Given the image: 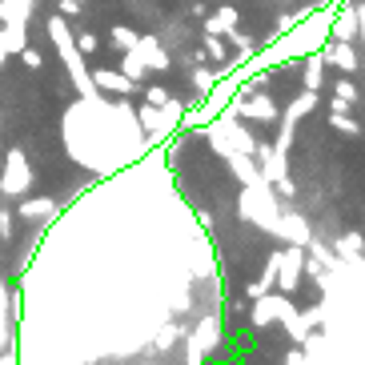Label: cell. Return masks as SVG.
Segmentation results:
<instances>
[{
    "mask_svg": "<svg viewBox=\"0 0 365 365\" xmlns=\"http://www.w3.org/2000/svg\"><path fill=\"white\" fill-rule=\"evenodd\" d=\"M44 29H48V41L56 44V53H61V61H65V68H68V81H73V88L81 93V97H88V101H97L101 105V88L93 85V73H88V65H85V53L76 48V36H73V29H68V16H48L44 21Z\"/></svg>",
    "mask_w": 365,
    "mask_h": 365,
    "instance_id": "obj_1",
    "label": "cell"
},
{
    "mask_svg": "<svg viewBox=\"0 0 365 365\" xmlns=\"http://www.w3.org/2000/svg\"><path fill=\"white\" fill-rule=\"evenodd\" d=\"M241 217L245 221H257L261 229H277V217H281V209H277V197H273V189H269V181H261V185H245V197H241Z\"/></svg>",
    "mask_w": 365,
    "mask_h": 365,
    "instance_id": "obj_2",
    "label": "cell"
},
{
    "mask_svg": "<svg viewBox=\"0 0 365 365\" xmlns=\"http://www.w3.org/2000/svg\"><path fill=\"white\" fill-rule=\"evenodd\" d=\"M233 113L245 120H257V125H277L281 120V108L269 93H257V85H245L233 101Z\"/></svg>",
    "mask_w": 365,
    "mask_h": 365,
    "instance_id": "obj_3",
    "label": "cell"
},
{
    "mask_svg": "<svg viewBox=\"0 0 365 365\" xmlns=\"http://www.w3.org/2000/svg\"><path fill=\"white\" fill-rule=\"evenodd\" d=\"M33 185V169H29V157L24 149H9L4 157V173H0V197H24Z\"/></svg>",
    "mask_w": 365,
    "mask_h": 365,
    "instance_id": "obj_4",
    "label": "cell"
},
{
    "mask_svg": "<svg viewBox=\"0 0 365 365\" xmlns=\"http://www.w3.org/2000/svg\"><path fill=\"white\" fill-rule=\"evenodd\" d=\"M301 277H305V245H289L277 253V289L281 293H297Z\"/></svg>",
    "mask_w": 365,
    "mask_h": 365,
    "instance_id": "obj_5",
    "label": "cell"
},
{
    "mask_svg": "<svg viewBox=\"0 0 365 365\" xmlns=\"http://www.w3.org/2000/svg\"><path fill=\"white\" fill-rule=\"evenodd\" d=\"M217 345H221L217 317H205V322L197 325V337H189V357H193V365H201V357H205V354H213Z\"/></svg>",
    "mask_w": 365,
    "mask_h": 365,
    "instance_id": "obj_6",
    "label": "cell"
},
{
    "mask_svg": "<svg viewBox=\"0 0 365 365\" xmlns=\"http://www.w3.org/2000/svg\"><path fill=\"white\" fill-rule=\"evenodd\" d=\"M93 73V85L105 88V93H117V97H129V93H137L140 81H133V76H125L120 68H88Z\"/></svg>",
    "mask_w": 365,
    "mask_h": 365,
    "instance_id": "obj_7",
    "label": "cell"
},
{
    "mask_svg": "<svg viewBox=\"0 0 365 365\" xmlns=\"http://www.w3.org/2000/svg\"><path fill=\"white\" fill-rule=\"evenodd\" d=\"M273 233H277L281 241H289V245H309V241H313L309 225H305V217H297V213H281Z\"/></svg>",
    "mask_w": 365,
    "mask_h": 365,
    "instance_id": "obj_8",
    "label": "cell"
},
{
    "mask_svg": "<svg viewBox=\"0 0 365 365\" xmlns=\"http://www.w3.org/2000/svg\"><path fill=\"white\" fill-rule=\"evenodd\" d=\"M137 125H140V133H149L153 140H161L165 133H169L173 120L165 117V108H157V105H149V101H145V105L137 108Z\"/></svg>",
    "mask_w": 365,
    "mask_h": 365,
    "instance_id": "obj_9",
    "label": "cell"
},
{
    "mask_svg": "<svg viewBox=\"0 0 365 365\" xmlns=\"http://www.w3.org/2000/svg\"><path fill=\"white\" fill-rule=\"evenodd\" d=\"M137 53H140V61L149 65V73H169V53H165V44L157 41V36H140L137 41Z\"/></svg>",
    "mask_w": 365,
    "mask_h": 365,
    "instance_id": "obj_10",
    "label": "cell"
},
{
    "mask_svg": "<svg viewBox=\"0 0 365 365\" xmlns=\"http://www.w3.org/2000/svg\"><path fill=\"white\" fill-rule=\"evenodd\" d=\"M322 56H325V65H337L341 73H357V68H361V61H357V53H354V41H333Z\"/></svg>",
    "mask_w": 365,
    "mask_h": 365,
    "instance_id": "obj_11",
    "label": "cell"
},
{
    "mask_svg": "<svg viewBox=\"0 0 365 365\" xmlns=\"http://www.w3.org/2000/svg\"><path fill=\"white\" fill-rule=\"evenodd\" d=\"M241 24V12L233 9V4H225V9H217L205 16V33H213V36H229Z\"/></svg>",
    "mask_w": 365,
    "mask_h": 365,
    "instance_id": "obj_12",
    "label": "cell"
},
{
    "mask_svg": "<svg viewBox=\"0 0 365 365\" xmlns=\"http://www.w3.org/2000/svg\"><path fill=\"white\" fill-rule=\"evenodd\" d=\"M329 36L333 41H357V12H354V4H345V9L333 12Z\"/></svg>",
    "mask_w": 365,
    "mask_h": 365,
    "instance_id": "obj_13",
    "label": "cell"
},
{
    "mask_svg": "<svg viewBox=\"0 0 365 365\" xmlns=\"http://www.w3.org/2000/svg\"><path fill=\"white\" fill-rule=\"evenodd\" d=\"M225 161H229V169H233V177L241 185H261V181H265V177H261V169H257V161H253L249 153H229Z\"/></svg>",
    "mask_w": 365,
    "mask_h": 365,
    "instance_id": "obj_14",
    "label": "cell"
},
{
    "mask_svg": "<svg viewBox=\"0 0 365 365\" xmlns=\"http://www.w3.org/2000/svg\"><path fill=\"white\" fill-rule=\"evenodd\" d=\"M53 213H56L53 197H33V201L16 205V217H24V221H44V217H53Z\"/></svg>",
    "mask_w": 365,
    "mask_h": 365,
    "instance_id": "obj_15",
    "label": "cell"
},
{
    "mask_svg": "<svg viewBox=\"0 0 365 365\" xmlns=\"http://www.w3.org/2000/svg\"><path fill=\"white\" fill-rule=\"evenodd\" d=\"M313 108H317V93H313V88H305L297 101H289V108L281 113V120H285V125H297L301 117H309Z\"/></svg>",
    "mask_w": 365,
    "mask_h": 365,
    "instance_id": "obj_16",
    "label": "cell"
},
{
    "mask_svg": "<svg viewBox=\"0 0 365 365\" xmlns=\"http://www.w3.org/2000/svg\"><path fill=\"white\" fill-rule=\"evenodd\" d=\"M301 81H305V88L322 93V85H325V56L322 53H305V73H301Z\"/></svg>",
    "mask_w": 365,
    "mask_h": 365,
    "instance_id": "obj_17",
    "label": "cell"
},
{
    "mask_svg": "<svg viewBox=\"0 0 365 365\" xmlns=\"http://www.w3.org/2000/svg\"><path fill=\"white\" fill-rule=\"evenodd\" d=\"M341 261H361L365 253V237L361 233H341V241H337V249H333Z\"/></svg>",
    "mask_w": 365,
    "mask_h": 365,
    "instance_id": "obj_18",
    "label": "cell"
},
{
    "mask_svg": "<svg viewBox=\"0 0 365 365\" xmlns=\"http://www.w3.org/2000/svg\"><path fill=\"white\" fill-rule=\"evenodd\" d=\"M0 41H4V48H9V53H21L24 44H29V33H24V21H9L4 29H0Z\"/></svg>",
    "mask_w": 365,
    "mask_h": 365,
    "instance_id": "obj_19",
    "label": "cell"
},
{
    "mask_svg": "<svg viewBox=\"0 0 365 365\" xmlns=\"http://www.w3.org/2000/svg\"><path fill=\"white\" fill-rule=\"evenodd\" d=\"M137 41H140V33H137V29H129V24H113V29H108V44L120 48V53L137 48Z\"/></svg>",
    "mask_w": 365,
    "mask_h": 365,
    "instance_id": "obj_20",
    "label": "cell"
},
{
    "mask_svg": "<svg viewBox=\"0 0 365 365\" xmlns=\"http://www.w3.org/2000/svg\"><path fill=\"white\" fill-rule=\"evenodd\" d=\"M120 73H125V76H133V81H145V76H149V65L140 61V53H137V48H129V53H125V65H120Z\"/></svg>",
    "mask_w": 365,
    "mask_h": 365,
    "instance_id": "obj_21",
    "label": "cell"
},
{
    "mask_svg": "<svg viewBox=\"0 0 365 365\" xmlns=\"http://www.w3.org/2000/svg\"><path fill=\"white\" fill-rule=\"evenodd\" d=\"M189 81H193L197 97H209V93L217 88V73H209V68H193V73H189Z\"/></svg>",
    "mask_w": 365,
    "mask_h": 365,
    "instance_id": "obj_22",
    "label": "cell"
},
{
    "mask_svg": "<svg viewBox=\"0 0 365 365\" xmlns=\"http://www.w3.org/2000/svg\"><path fill=\"white\" fill-rule=\"evenodd\" d=\"M333 97L345 101V105H357V97H361V93H357V81L354 76H341V81L333 85Z\"/></svg>",
    "mask_w": 365,
    "mask_h": 365,
    "instance_id": "obj_23",
    "label": "cell"
},
{
    "mask_svg": "<svg viewBox=\"0 0 365 365\" xmlns=\"http://www.w3.org/2000/svg\"><path fill=\"white\" fill-rule=\"evenodd\" d=\"M329 125H333L337 133H345V137H361V125H357V120L349 117V113H333Z\"/></svg>",
    "mask_w": 365,
    "mask_h": 365,
    "instance_id": "obj_24",
    "label": "cell"
},
{
    "mask_svg": "<svg viewBox=\"0 0 365 365\" xmlns=\"http://www.w3.org/2000/svg\"><path fill=\"white\" fill-rule=\"evenodd\" d=\"M169 97H173V93L165 85H149V88H145V101H149V105H157V108L169 105Z\"/></svg>",
    "mask_w": 365,
    "mask_h": 365,
    "instance_id": "obj_25",
    "label": "cell"
},
{
    "mask_svg": "<svg viewBox=\"0 0 365 365\" xmlns=\"http://www.w3.org/2000/svg\"><path fill=\"white\" fill-rule=\"evenodd\" d=\"M205 56H213V61H225V44H221V36L205 33Z\"/></svg>",
    "mask_w": 365,
    "mask_h": 365,
    "instance_id": "obj_26",
    "label": "cell"
},
{
    "mask_svg": "<svg viewBox=\"0 0 365 365\" xmlns=\"http://www.w3.org/2000/svg\"><path fill=\"white\" fill-rule=\"evenodd\" d=\"M16 56H21V61H24L29 68H44V56H41V48H33V44H24V48H21Z\"/></svg>",
    "mask_w": 365,
    "mask_h": 365,
    "instance_id": "obj_27",
    "label": "cell"
},
{
    "mask_svg": "<svg viewBox=\"0 0 365 365\" xmlns=\"http://www.w3.org/2000/svg\"><path fill=\"white\" fill-rule=\"evenodd\" d=\"M229 41H233L237 48H241V53H253V44H257V41H253V36H249V33H241V24H237L233 33H229Z\"/></svg>",
    "mask_w": 365,
    "mask_h": 365,
    "instance_id": "obj_28",
    "label": "cell"
},
{
    "mask_svg": "<svg viewBox=\"0 0 365 365\" xmlns=\"http://www.w3.org/2000/svg\"><path fill=\"white\" fill-rule=\"evenodd\" d=\"M12 209H4V205H0V241H12Z\"/></svg>",
    "mask_w": 365,
    "mask_h": 365,
    "instance_id": "obj_29",
    "label": "cell"
},
{
    "mask_svg": "<svg viewBox=\"0 0 365 365\" xmlns=\"http://www.w3.org/2000/svg\"><path fill=\"white\" fill-rule=\"evenodd\" d=\"M97 33H81V36H76V48H81V53H85V56H93V53H97Z\"/></svg>",
    "mask_w": 365,
    "mask_h": 365,
    "instance_id": "obj_30",
    "label": "cell"
},
{
    "mask_svg": "<svg viewBox=\"0 0 365 365\" xmlns=\"http://www.w3.org/2000/svg\"><path fill=\"white\" fill-rule=\"evenodd\" d=\"M269 189H273L277 197H289V201H293V193H297V185H293L289 177H281V181H277V185H269Z\"/></svg>",
    "mask_w": 365,
    "mask_h": 365,
    "instance_id": "obj_31",
    "label": "cell"
},
{
    "mask_svg": "<svg viewBox=\"0 0 365 365\" xmlns=\"http://www.w3.org/2000/svg\"><path fill=\"white\" fill-rule=\"evenodd\" d=\"M85 12V0H61V16H76Z\"/></svg>",
    "mask_w": 365,
    "mask_h": 365,
    "instance_id": "obj_32",
    "label": "cell"
},
{
    "mask_svg": "<svg viewBox=\"0 0 365 365\" xmlns=\"http://www.w3.org/2000/svg\"><path fill=\"white\" fill-rule=\"evenodd\" d=\"M354 12H357V41L365 44V4H354Z\"/></svg>",
    "mask_w": 365,
    "mask_h": 365,
    "instance_id": "obj_33",
    "label": "cell"
},
{
    "mask_svg": "<svg viewBox=\"0 0 365 365\" xmlns=\"http://www.w3.org/2000/svg\"><path fill=\"white\" fill-rule=\"evenodd\" d=\"M301 16H305V12H297V16H281V21H277V33H289V29L301 21Z\"/></svg>",
    "mask_w": 365,
    "mask_h": 365,
    "instance_id": "obj_34",
    "label": "cell"
},
{
    "mask_svg": "<svg viewBox=\"0 0 365 365\" xmlns=\"http://www.w3.org/2000/svg\"><path fill=\"white\" fill-rule=\"evenodd\" d=\"M301 361H305V354H301V345H297V349H289V354H285V365H301Z\"/></svg>",
    "mask_w": 365,
    "mask_h": 365,
    "instance_id": "obj_35",
    "label": "cell"
},
{
    "mask_svg": "<svg viewBox=\"0 0 365 365\" xmlns=\"http://www.w3.org/2000/svg\"><path fill=\"white\" fill-rule=\"evenodd\" d=\"M9 345H12V333L4 329V317H0V349H9Z\"/></svg>",
    "mask_w": 365,
    "mask_h": 365,
    "instance_id": "obj_36",
    "label": "cell"
},
{
    "mask_svg": "<svg viewBox=\"0 0 365 365\" xmlns=\"http://www.w3.org/2000/svg\"><path fill=\"white\" fill-rule=\"evenodd\" d=\"M4 61H9V48H4V41H0V68H4Z\"/></svg>",
    "mask_w": 365,
    "mask_h": 365,
    "instance_id": "obj_37",
    "label": "cell"
},
{
    "mask_svg": "<svg viewBox=\"0 0 365 365\" xmlns=\"http://www.w3.org/2000/svg\"><path fill=\"white\" fill-rule=\"evenodd\" d=\"M361 261H365V253H361Z\"/></svg>",
    "mask_w": 365,
    "mask_h": 365,
    "instance_id": "obj_38",
    "label": "cell"
}]
</instances>
